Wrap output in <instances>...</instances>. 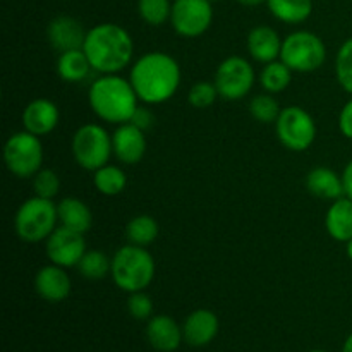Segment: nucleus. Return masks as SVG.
I'll list each match as a JSON object with an SVG mask.
<instances>
[{"mask_svg":"<svg viewBox=\"0 0 352 352\" xmlns=\"http://www.w3.org/2000/svg\"><path fill=\"white\" fill-rule=\"evenodd\" d=\"M181 65L172 55L155 50L141 55L133 62L129 81L140 102L160 105L174 98L181 86Z\"/></svg>","mask_w":352,"mask_h":352,"instance_id":"1","label":"nucleus"},{"mask_svg":"<svg viewBox=\"0 0 352 352\" xmlns=\"http://www.w3.org/2000/svg\"><path fill=\"white\" fill-rule=\"evenodd\" d=\"M93 71L100 74H119L133 65L134 41L129 31L116 23H102L86 33L82 45Z\"/></svg>","mask_w":352,"mask_h":352,"instance_id":"2","label":"nucleus"},{"mask_svg":"<svg viewBox=\"0 0 352 352\" xmlns=\"http://www.w3.org/2000/svg\"><path fill=\"white\" fill-rule=\"evenodd\" d=\"M136 91L129 79L119 74H102L91 82L88 103L100 120L113 126L131 122L138 105Z\"/></svg>","mask_w":352,"mask_h":352,"instance_id":"3","label":"nucleus"},{"mask_svg":"<svg viewBox=\"0 0 352 352\" xmlns=\"http://www.w3.org/2000/svg\"><path fill=\"white\" fill-rule=\"evenodd\" d=\"M110 275L113 284L127 294L146 291L155 278V260L146 248L129 243L112 256Z\"/></svg>","mask_w":352,"mask_h":352,"instance_id":"4","label":"nucleus"},{"mask_svg":"<svg viewBox=\"0 0 352 352\" xmlns=\"http://www.w3.org/2000/svg\"><path fill=\"white\" fill-rule=\"evenodd\" d=\"M58 212L54 199H45L40 196L28 198L17 208L14 217V230L24 243H41L57 229Z\"/></svg>","mask_w":352,"mask_h":352,"instance_id":"5","label":"nucleus"},{"mask_svg":"<svg viewBox=\"0 0 352 352\" xmlns=\"http://www.w3.org/2000/svg\"><path fill=\"white\" fill-rule=\"evenodd\" d=\"M72 157L85 170L95 172L109 164L113 155L112 136L100 124H85L72 136Z\"/></svg>","mask_w":352,"mask_h":352,"instance_id":"6","label":"nucleus"},{"mask_svg":"<svg viewBox=\"0 0 352 352\" xmlns=\"http://www.w3.org/2000/svg\"><path fill=\"white\" fill-rule=\"evenodd\" d=\"M280 60L292 72H313L327 60V47L311 31H294L282 41Z\"/></svg>","mask_w":352,"mask_h":352,"instance_id":"7","label":"nucleus"},{"mask_svg":"<svg viewBox=\"0 0 352 352\" xmlns=\"http://www.w3.org/2000/svg\"><path fill=\"white\" fill-rule=\"evenodd\" d=\"M3 162L7 170L16 177H34L43 164V144L40 136L28 131L10 134L3 144Z\"/></svg>","mask_w":352,"mask_h":352,"instance_id":"8","label":"nucleus"},{"mask_svg":"<svg viewBox=\"0 0 352 352\" xmlns=\"http://www.w3.org/2000/svg\"><path fill=\"white\" fill-rule=\"evenodd\" d=\"M277 138L287 150L306 151L316 140V122L308 110L299 105L282 109L275 120Z\"/></svg>","mask_w":352,"mask_h":352,"instance_id":"9","label":"nucleus"},{"mask_svg":"<svg viewBox=\"0 0 352 352\" xmlns=\"http://www.w3.org/2000/svg\"><path fill=\"white\" fill-rule=\"evenodd\" d=\"M213 23L212 0H174L170 24L182 38H198L210 30Z\"/></svg>","mask_w":352,"mask_h":352,"instance_id":"10","label":"nucleus"},{"mask_svg":"<svg viewBox=\"0 0 352 352\" xmlns=\"http://www.w3.org/2000/svg\"><path fill=\"white\" fill-rule=\"evenodd\" d=\"M254 69L250 62L239 55L227 57L215 71V82L219 95L226 100H241L251 91L254 85Z\"/></svg>","mask_w":352,"mask_h":352,"instance_id":"11","label":"nucleus"},{"mask_svg":"<svg viewBox=\"0 0 352 352\" xmlns=\"http://www.w3.org/2000/svg\"><path fill=\"white\" fill-rule=\"evenodd\" d=\"M45 250H47L50 263L58 265L62 268L78 267L86 253L85 234L60 226L48 236Z\"/></svg>","mask_w":352,"mask_h":352,"instance_id":"12","label":"nucleus"},{"mask_svg":"<svg viewBox=\"0 0 352 352\" xmlns=\"http://www.w3.org/2000/svg\"><path fill=\"white\" fill-rule=\"evenodd\" d=\"M112 148L117 160L124 165H136L143 160L146 153V136L144 131L126 122L117 126L112 134Z\"/></svg>","mask_w":352,"mask_h":352,"instance_id":"13","label":"nucleus"},{"mask_svg":"<svg viewBox=\"0 0 352 352\" xmlns=\"http://www.w3.org/2000/svg\"><path fill=\"white\" fill-rule=\"evenodd\" d=\"M88 31L82 28L76 17L72 16H57L48 23L47 40L50 47L58 54L82 48Z\"/></svg>","mask_w":352,"mask_h":352,"instance_id":"14","label":"nucleus"},{"mask_svg":"<svg viewBox=\"0 0 352 352\" xmlns=\"http://www.w3.org/2000/svg\"><path fill=\"white\" fill-rule=\"evenodd\" d=\"M58 119H60V112H58L57 103L48 98H36L30 102L24 107L23 116H21L24 131L40 138L50 134L58 126Z\"/></svg>","mask_w":352,"mask_h":352,"instance_id":"15","label":"nucleus"},{"mask_svg":"<svg viewBox=\"0 0 352 352\" xmlns=\"http://www.w3.org/2000/svg\"><path fill=\"white\" fill-rule=\"evenodd\" d=\"M34 291L48 302H62L71 294V277L58 265L41 267L34 275Z\"/></svg>","mask_w":352,"mask_h":352,"instance_id":"16","label":"nucleus"},{"mask_svg":"<svg viewBox=\"0 0 352 352\" xmlns=\"http://www.w3.org/2000/svg\"><path fill=\"white\" fill-rule=\"evenodd\" d=\"M146 339L153 349L160 352H174L184 340L182 327L172 316L157 315L148 320Z\"/></svg>","mask_w":352,"mask_h":352,"instance_id":"17","label":"nucleus"},{"mask_svg":"<svg viewBox=\"0 0 352 352\" xmlns=\"http://www.w3.org/2000/svg\"><path fill=\"white\" fill-rule=\"evenodd\" d=\"M219 316L210 309H196L186 318L182 336L186 344L192 347L208 346L219 333Z\"/></svg>","mask_w":352,"mask_h":352,"instance_id":"18","label":"nucleus"},{"mask_svg":"<svg viewBox=\"0 0 352 352\" xmlns=\"http://www.w3.org/2000/svg\"><path fill=\"white\" fill-rule=\"evenodd\" d=\"M282 38L272 26H254L248 33V52L261 64H268L280 57Z\"/></svg>","mask_w":352,"mask_h":352,"instance_id":"19","label":"nucleus"},{"mask_svg":"<svg viewBox=\"0 0 352 352\" xmlns=\"http://www.w3.org/2000/svg\"><path fill=\"white\" fill-rule=\"evenodd\" d=\"M306 188L313 196L320 199H329V201H336L346 196L342 175L329 167H316L309 170L306 175Z\"/></svg>","mask_w":352,"mask_h":352,"instance_id":"20","label":"nucleus"},{"mask_svg":"<svg viewBox=\"0 0 352 352\" xmlns=\"http://www.w3.org/2000/svg\"><path fill=\"white\" fill-rule=\"evenodd\" d=\"M325 229L332 239L347 243L352 239V199L347 196L336 199L327 210Z\"/></svg>","mask_w":352,"mask_h":352,"instance_id":"21","label":"nucleus"},{"mask_svg":"<svg viewBox=\"0 0 352 352\" xmlns=\"http://www.w3.org/2000/svg\"><path fill=\"white\" fill-rule=\"evenodd\" d=\"M58 222L62 227L86 234L93 226V213L89 206L79 198H64L57 203Z\"/></svg>","mask_w":352,"mask_h":352,"instance_id":"22","label":"nucleus"},{"mask_svg":"<svg viewBox=\"0 0 352 352\" xmlns=\"http://www.w3.org/2000/svg\"><path fill=\"white\" fill-rule=\"evenodd\" d=\"M93 71L85 50H71L58 54L57 58V74L65 82H81Z\"/></svg>","mask_w":352,"mask_h":352,"instance_id":"23","label":"nucleus"},{"mask_svg":"<svg viewBox=\"0 0 352 352\" xmlns=\"http://www.w3.org/2000/svg\"><path fill=\"white\" fill-rule=\"evenodd\" d=\"M275 19L285 24H301L311 16L313 0H267Z\"/></svg>","mask_w":352,"mask_h":352,"instance_id":"24","label":"nucleus"},{"mask_svg":"<svg viewBox=\"0 0 352 352\" xmlns=\"http://www.w3.org/2000/svg\"><path fill=\"white\" fill-rule=\"evenodd\" d=\"M93 184L96 191L103 196H117L126 189L127 177L126 172L117 165H103L98 170L93 172Z\"/></svg>","mask_w":352,"mask_h":352,"instance_id":"25","label":"nucleus"},{"mask_svg":"<svg viewBox=\"0 0 352 352\" xmlns=\"http://www.w3.org/2000/svg\"><path fill=\"white\" fill-rule=\"evenodd\" d=\"M126 237L131 244L148 248L158 237V223L150 215H136L127 222Z\"/></svg>","mask_w":352,"mask_h":352,"instance_id":"26","label":"nucleus"},{"mask_svg":"<svg viewBox=\"0 0 352 352\" xmlns=\"http://www.w3.org/2000/svg\"><path fill=\"white\" fill-rule=\"evenodd\" d=\"M292 81V71L282 60L268 62L260 72V85L267 93H282Z\"/></svg>","mask_w":352,"mask_h":352,"instance_id":"27","label":"nucleus"},{"mask_svg":"<svg viewBox=\"0 0 352 352\" xmlns=\"http://www.w3.org/2000/svg\"><path fill=\"white\" fill-rule=\"evenodd\" d=\"M76 268H78V272L85 278L100 280V278H105L110 274V270H112V260L103 251H86L85 256L81 258V261H79Z\"/></svg>","mask_w":352,"mask_h":352,"instance_id":"28","label":"nucleus"},{"mask_svg":"<svg viewBox=\"0 0 352 352\" xmlns=\"http://www.w3.org/2000/svg\"><path fill=\"white\" fill-rule=\"evenodd\" d=\"M250 113L254 120L261 124H275V120L280 116L282 109L278 105L277 98L272 93H260L254 95L250 102Z\"/></svg>","mask_w":352,"mask_h":352,"instance_id":"29","label":"nucleus"},{"mask_svg":"<svg viewBox=\"0 0 352 352\" xmlns=\"http://www.w3.org/2000/svg\"><path fill=\"white\" fill-rule=\"evenodd\" d=\"M138 14L150 26H162L170 21V0H138Z\"/></svg>","mask_w":352,"mask_h":352,"instance_id":"30","label":"nucleus"},{"mask_svg":"<svg viewBox=\"0 0 352 352\" xmlns=\"http://www.w3.org/2000/svg\"><path fill=\"white\" fill-rule=\"evenodd\" d=\"M336 76L339 85L352 96V36L347 38L337 52Z\"/></svg>","mask_w":352,"mask_h":352,"instance_id":"31","label":"nucleus"},{"mask_svg":"<svg viewBox=\"0 0 352 352\" xmlns=\"http://www.w3.org/2000/svg\"><path fill=\"white\" fill-rule=\"evenodd\" d=\"M34 196L45 199H54L60 191V179L52 168H41L33 177Z\"/></svg>","mask_w":352,"mask_h":352,"instance_id":"32","label":"nucleus"},{"mask_svg":"<svg viewBox=\"0 0 352 352\" xmlns=\"http://www.w3.org/2000/svg\"><path fill=\"white\" fill-rule=\"evenodd\" d=\"M217 96L219 95V89H217L215 82H208V81H199L196 85L191 86L188 93V102L189 105L195 107V109L203 110L208 109L215 103Z\"/></svg>","mask_w":352,"mask_h":352,"instance_id":"33","label":"nucleus"},{"mask_svg":"<svg viewBox=\"0 0 352 352\" xmlns=\"http://www.w3.org/2000/svg\"><path fill=\"white\" fill-rule=\"evenodd\" d=\"M127 311L134 320H150L153 313V301L144 291L131 292L127 298Z\"/></svg>","mask_w":352,"mask_h":352,"instance_id":"34","label":"nucleus"},{"mask_svg":"<svg viewBox=\"0 0 352 352\" xmlns=\"http://www.w3.org/2000/svg\"><path fill=\"white\" fill-rule=\"evenodd\" d=\"M339 131L342 133L344 138L352 140V98L346 102L339 113Z\"/></svg>","mask_w":352,"mask_h":352,"instance_id":"35","label":"nucleus"},{"mask_svg":"<svg viewBox=\"0 0 352 352\" xmlns=\"http://www.w3.org/2000/svg\"><path fill=\"white\" fill-rule=\"evenodd\" d=\"M153 120H155V116L148 107H138L133 119H131V122H133L136 127H140L141 131H148L151 126H153Z\"/></svg>","mask_w":352,"mask_h":352,"instance_id":"36","label":"nucleus"},{"mask_svg":"<svg viewBox=\"0 0 352 352\" xmlns=\"http://www.w3.org/2000/svg\"><path fill=\"white\" fill-rule=\"evenodd\" d=\"M342 181H344V195L352 199V158L349 160V164L346 165V168H344Z\"/></svg>","mask_w":352,"mask_h":352,"instance_id":"37","label":"nucleus"},{"mask_svg":"<svg viewBox=\"0 0 352 352\" xmlns=\"http://www.w3.org/2000/svg\"><path fill=\"white\" fill-rule=\"evenodd\" d=\"M237 2L244 7H258L261 3H267V0H237Z\"/></svg>","mask_w":352,"mask_h":352,"instance_id":"38","label":"nucleus"},{"mask_svg":"<svg viewBox=\"0 0 352 352\" xmlns=\"http://www.w3.org/2000/svg\"><path fill=\"white\" fill-rule=\"evenodd\" d=\"M342 352H352V333H349V337H347L346 342H344Z\"/></svg>","mask_w":352,"mask_h":352,"instance_id":"39","label":"nucleus"},{"mask_svg":"<svg viewBox=\"0 0 352 352\" xmlns=\"http://www.w3.org/2000/svg\"><path fill=\"white\" fill-rule=\"evenodd\" d=\"M346 253H347V256H349V260L352 261V239L346 243Z\"/></svg>","mask_w":352,"mask_h":352,"instance_id":"40","label":"nucleus"},{"mask_svg":"<svg viewBox=\"0 0 352 352\" xmlns=\"http://www.w3.org/2000/svg\"><path fill=\"white\" fill-rule=\"evenodd\" d=\"M309 352H327V351H322V349H315V351H309Z\"/></svg>","mask_w":352,"mask_h":352,"instance_id":"41","label":"nucleus"},{"mask_svg":"<svg viewBox=\"0 0 352 352\" xmlns=\"http://www.w3.org/2000/svg\"><path fill=\"white\" fill-rule=\"evenodd\" d=\"M212 2H217V0H212Z\"/></svg>","mask_w":352,"mask_h":352,"instance_id":"42","label":"nucleus"}]
</instances>
